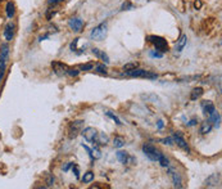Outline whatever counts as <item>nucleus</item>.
<instances>
[{"instance_id":"nucleus-1","label":"nucleus","mask_w":222,"mask_h":189,"mask_svg":"<svg viewBox=\"0 0 222 189\" xmlns=\"http://www.w3.org/2000/svg\"><path fill=\"white\" fill-rule=\"evenodd\" d=\"M124 73H126L127 76H131V77H144V78H150V80L158 78L157 73L143 70V68H137V67L134 68V70H130V71H124Z\"/></svg>"},{"instance_id":"nucleus-2","label":"nucleus","mask_w":222,"mask_h":189,"mask_svg":"<svg viewBox=\"0 0 222 189\" xmlns=\"http://www.w3.org/2000/svg\"><path fill=\"white\" fill-rule=\"evenodd\" d=\"M143 152L150 161H153V162H158L159 156L162 153L159 149H157V148L153 144H150V143H145L143 145Z\"/></svg>"},{"instance_id":"nucleus-3","label":"nucleus","mask_w":222,"mask_h":189,"mask_svg":"<svg viewBox=\"0 0 222 189\" xmlns=\"http://www.w3.org/2000/svg\"><path fill=\"white\" fill-rule=\"evenodd\" d=\"M107 32H108V26L107 23H100L99 26H96L95 29L91 30L90 32V37L92 40H96V41H102V40L107 36Z\"/></svg>"},{"instance_id":"nucleus-4","label":"nucleus","mask_w":222,"mask_h":189,"mask_svg":"<svg viewBox=\"0 0 222 189\" xmlns=\"http://www.w3.org/2000/svg\"><path fill=\"white\" fill-rule=\"evenodd\" d=\"M149 41L153 44L156 46V49L161 53H166V51H168V44L167 41H166V39L161 37V36H156V35H151L148 37Z\"/></svg>"},{"instance_id":"nucleus-5","label":"nucleus","mask_w":222,"mask_h":189,"mask_svg":"<svg viewBox=\"0 0 222 189\" xmlns=\"http://www.w3.org/2000/svg\"><path fill=\"white\" fill-rule=\"evenodd\" d=\"M82 129H84V121L82 120H76V121H73V122H71V125H69V127H68L69 139L77 138V135L81 132Z\"/></svg>"},{"instance_id":"nucleus-6","label":"nucleus","mask_w":222,"mask_h":189,"mask_svg":"<svg viewBox=\"0 0 222 189\" xmlns=\"http://www.w3.org/2000/svg\"><path fill=\"white\" fill-rule=\"evenodd\" d=\"M81 134H82V137L85 138V140H87L89 143H94L96 140V137H98V131H96V129H94L91 126L82 129Z\"/></svg>"},{"instance_id":"nucleus-7","label":"nucleus","mask_w":222,"mask_h":189,"mask_svg":"<svg viewBox=\"0 0 222 189\" xmlns=\"http://www.w3.org/2000/svg\"><path fill=\"white\" fill-rule=\"evenodd\" d=\"M84 21H82L80 17H72L68 21V26L73 32H81L82 29H84Z\"/></svg>"},{"instance_id":"nucleus-8","label":"nucleus","mask_w":222,"mask_h":189,"mask_svg":"<svg viewBox=\"0 0 222 189\" xmlns=\"http://www.w3.org/2000/svg\"><path fill=\"white\" fill-rule=\"evenodd\" d=\"M172 138H173V142L180 147V148H181V149H184L185 152H190V148H189V144L186 143V140L182 138V135L181 134H180L178 131H176V132H173L172 134Z\"/></svg>"},{"instance_id":"nucleus-9","label":"nucleus","mask_w":222,"mask_h":189,"mask_svg":"<svg viewBox=\"0 0 222 189\" xmlns=\"http://www.w3.org/2000/svg\"><path fill=\"white\" fill-rule=\"evenodd\" d=\"M221 181V174L219 172H216V174H212L211 176H208L204 181V185L207 188H216Z\"/></svg>"},{"instance_id":"nucleus-10","label":"nucleus","mask_w":222,"mask_h":189,"mask_svg":"<svg viewBox=\"0 0 222 189\" xmlns=\"http://www.w3.org/2000/svg\"><path fill=\"white\" fill-rule=\"evenodd\" d=\"M168 169V175L171 176V179H172V183H173V186L175 188H182V180H181V176L178 175V172L175 170V169H172V167H167Z\"/></svg>"},{"instance_id":"nucleus-11","label":"nucleus","mask_w":222,"mask_h":189,"mask_svg":"<svg viewBox=\"0 0 222 189\" xmlns=\"http://www.w3.org/2000/svg\"><path fill=\"white\" fill-rule=\"evenodd\" d=\"M51 68L53 71L57 73L58 76H63V75H67V70H68V66L62 63V62H53L51 63Z\"/></svg>"},{"instance_id":"nucleus-12","label":"nucleus","mask_w":222,"mask_h":189,"mask_svg":"<svg viewBox=\"0 0 222 189\" xmlns=\"http://www.w3.org/2000/svg\"><path fill=\"white\" fill-rule=\"evenodd\" d=\"M14 29H16V24L13 22H8L5 29H4V37L7 41H12L13 37H14Z\"/></svg>"},{"instance_id":"nucleus-13","label":"nucleus","mask_w":222,"mask_h":189,"mask_svg":"<svg viewBox=\"0 0 222 189\" xmlns=\"http://www.w3.org/2000/svg\"><path fill=\"white\" fill-rule=\"evenodd\" d=\"M116 157H117V159L121 162V164H130V162H134L135 161V158H132L126 151H118L117 153H116Z\"/></svg>"},{"instance_id":"nucleus-14","label":"nucleus","mask_w":222,"mask_h":189,"mask_svg":"<svg viewBox=\"0 0 222 189\" xmlns=\"http://www.w3.org/2000/svg\"><path fill=\"white\" fill-rule=\"evenodd\" d=\"M202 108H203V113L207 115V116H209L211 113H213L216 111V107H214V104L211 100L202 102Z\"/></svg>"},{"instance_id":"nucleus-15","label":"nucleus","mask_w":222,"mask_h":189,"mask_svg":"<svg viewBox=\"0 0 222 189\" xmlns=\"http://www.w3.org/2000/svg\"><path fill=\"white\" fill-rule=\"evenodd\" d=\"M186 43H188V36H186L185 34H182L181 36H180V39L177 40V43H176V45H175V51H177V53H180V51H182V49L185 48V45H186Z\"/></svg>"},{"instance_id":"nucleus-16","label":"nucleus","mask_w":222,"mask_h":189,"mask_svg":"<svg viewBox=\"0 0 222 189\" xmlns=\"http://www.w3.org/2000/svg\"><path fill=\"white\" fill-rule=\"evenodd\" d=\"M212 127H213V125L211 124L209 120L203 121V122L200 124V127H199V132H200L202 135H205V134H208V132H211Z\"/></svg>"},{"instance_id":"nucleus-17","label":"nucleus","mask_w":222,"mask_h":189,"mask_svg":"<svg viewBox=\"0 0 222 189\" xmlns=\"http://www.w3.org/2000/svg\"><path fill=\"white\" fill-rule=\"evenodd\" d=\"M208 117H209L208 120L211 121V124H212L214 127H219V125H221V115H219L217 111H214L213 113H211Z\"/></svg>"},{"instance_id":"nucleus-18","label":"nucleus","mask_w":222,"mask_h":189,"mask_svg":"<svg viewBox=\"0 0 222 189\" xmlns=\"http://www.w3.org/2000/svg\"><path fill=\"white\" fill-rule=\"evenodd\" d=\"M0 58L5 62H8V59H9V45L8 44L0 45Z\"/></svg>"},{"instance_id":"nucleus-19","label":"nucleus","mask_w":222,"mask_h":189,"mask_svg":"<svg viewBox=\"0 0 222 189\" xmlns=\"http://www.w3.org/2000/svg\"><path fill=\"white\" fill-rule=\"evenodd\" d=\"M203 94H204L203 88H200V86L194 88V89L191 90V93H190V99H191V100H197V99H199V98L203 95Z\"/></svg>"},{"instance_id":"nucleus-20","label":"nucleus","mask_w":222,"mask_h":189,"mask_svg":"<svg viewBox=\"0 0 222 189\" xmlns=\"http://www.w3.org/2000/svg\"><path fill=\"white\" fill-rule=\"evenodd\" d=\"M5 12H7L8 18H10V19L16 16V7H14V4H13L12 2H8V3H7V5H5Z\"/></svg>"},{"instance_id":"nucleus-21","label":"nucleus","mask_w":222,"mask_h":189,"mask_svg":"<svg viewBox=\"0 0 222 189\" xmlns=\"http://www.w3.org/2000/svg\"><path fill=\"white\" fill-rule=\"evenodd\" d=\"M96 143H99V144H102V145H105L108 142H109V137L107 134H104V132H98V137H96V140H95Z\"/></svg>"},{"instance_id":"nucleus-22","label":"nucleus","mask_w":222,"mask_h":189,"mask_svg":"<svg viewBox=\"0 0 222 189\" xmlns=\"http://www.w3.org/2000/svg\"><path fill=\"white\" fill-rule=\"evenodd\" d=\"M94 172L92 171H87L86 174H84V176L81 178V181L84 183V184H89V183H91L92 180H94Z\"/></svg>"},{"instance_id":"nucleus-23","label":"nucleus","mask_w":222,"mask_h":189,"mask_svg":"<svg viewBox=\"0 0 222 189\" xmlns=\"http://www.w3.org/2000/svg\"><path fill=\"white\" fill-rule=\"evenodd\" d=\"M95 71L98 72V73H102V75H107V73H108V68H107V66H105L104 63L96 64V66H95Z\"/></svg>"},{"instance_id":"nucleus-24","label":"nucleus","mask_w":222,"mask_h":189,"mask_svg":"<svg viewBox=\"0 0 222 189\" xmlns=\"http://www.w3.org/2000/svg\"><path fill=\"white\" fill-rule=\"evenodd\" d=\"M158 162L161 164V166H162V167H168V166H170V159H168L167 157H166L163 153H161Z\"/></svg>"},{"instance_id":"nucleus-25","label":"nucleus","mask_w":222,"mask_h":189,"mask_svg":"<svg viewBox=\"0 0 222 189\" xmlns=\"http://www.w3.org/2000/svg\"><path fill=\"white\" fill-rule=\"evenodd\" d=\"M124 145V139L122 137H116L113 139V147L114 148H122Z\"/></svg>"},{"instance_id":"nucleus-26","label":"nucleus","mask_w":222,"mask_h":189,"mask_svg":"<svg viewBox=\"0 0 222 189\" xmlns=\"http://www.w3.org/2000/svg\"><path fill=\"white\" fill-rule=\"evenodd\" d=\"M105 115H107V116H108L109 118H112V120L114 121V122H116L117 125H122V122H121V120H119V118H118V117H117L116 115H113L112 112H109V111H107V112H105Z\"/></svg>"},{"instance_id":"nucleus-27","label":"nucleus","mask_w":222,"mask_h":189,"mask_svg":"<svg viewBox=\"0 0 222 189\" xmlns=\"http://www.w3.org/2000/svg\"><path fill=\"white\" fill-rule=\"evenodd\" d=\"M80 70L78 68H69L68 67V70H67V75H69V76H72V77H76V76H78L80 75Z\"/></svg>"},{"instance_id":"nucleus-28","label":"nucleus","mask_w":222,"mask_h":189,"mask_svg":"<svg viewBox=\"0 0 222 189\" xmlns=\"http://www.w3.org/2000/svg\"><path fill=\"white\" fill-rule=\"evenodd\" d=\"M159 142H161L162 144H166V145H173V144H175V142H173V138H172V137L163 138V139H161Z\"/></svg>"},{"instance_id":"nucleus-29","label":"nucleus","mask_w":222,"mask_h":189,"mask_svg":"<svg viewBox=\"0 0 222 189\" xmlns=\"http://www.w3.org/2000/svg\"><path fill=\"white\" fill-rule=\"evenodd\" d=\"M94 68L92 63H86V64H81L80 66V71H91Z\"/></svg>"},{"instance_id":"nucleus-30","label":"nucleus","mask_w":222,"mask_h":189,"mask_svg":"<svg viewBox=\"0 0 222 189\" xmlns=\"http://www.w3.org/2000/svg\"><path fill=\"white\" fill-rule=\"evenodd\" d=\"M137 67V63H126L123 66V71H130V70H134Z\"/></svg>"},{"instance_id":"nucleus-31","label":"nucleus","mask_w":222,"mask_h":189,"mask_svg":"<svg viewBox=\"0 0 222 189\" xmlns=\"http://www.w3.org/2000/svg\"><path fill=\"white\" fill-rule=\"evenodd\" d=\"M131 9H134V5L130 2H124L121 7V10H131Z\"/></svg>"},{"instance_id":"nucleus-32","label":"nucleus","mask_w":222,"mask_h":189,"mask_svg":"<svg viewBox=\"0 0 222 189\" xmlns=\"http://www.w3.org/2000/svg\"><path fill=\"white\" fill-rule=\"evenodd\" d=\"M46 185L48 186H53L54 185V176L51 174H48L46 175Z\"/></svg>"},{"instance_id":"nucleus-33","label":"nucleus","mask_w":222,"mask_h":189,"mask_svg":"<svg viewBox=\"0 0 222 189\" xmlns=\"http://www.w3.org/2000/svg\"><path fill=\"white\" fill-rule=\"evenodd\" d=\"M81 145H82V148H84V149H85V151L87 152V154H89V157H90L91 159H94V156H92V151H91V148H89V147H87V145H85L84 143H82Z\"/></svg>"},{"instance_id":"nucleus-34","label":"nucleus","mask_w":222,"mask_h":189,"mask_svg":"<svg viewBox=\"0 0 222 189\" xmlns=\"http://www.w3.org/2000/svg\"><path fill=\"white\" fill-rule=\"evenodd\" d=\"M150 57H153V58H162V57H163V53H161V51H153V50H151V51H150Z\"/></svg>"},{"instance_id":"nucleus-35","label":"nucleus","mask_w":222,"mask_h":189,"mask_svg":"<svg viewBox=\"0 0 222 189\" xmlns=\"http://www.w3.org/2000/svg\"><path fill=\"white\" fill-rule=\"evenodd\" d=\"M61 3H63V0H48V5L49 7H54V5H58V4H61Z\"/></svg>"},{"instance_id":"nucleus-36","label":"nucleus","mask_w":222,"mask_h":189,"mask_svg":"<svg viewBox=\"0 0 222 189\" xmlns=\"http://www.w3.org/2000/svg\"><path fill=\"white\" fill-rule=\"evenodd\" d=\"M78 41H80V39H75L73 41H72V44H71V50H72V51H76V50H77V44H78Z\"/></svg>"},{"instance_id":"nucleus-37","label":"nucleus","mask_w":222,"mask_h":189,"mask_svg":"<svg viewBox=\"0 0 222 189\" xmlns=\"http://www.w3.org/2000/svg\"><path fill=\"white\" fill-rule=\"evenodd\" d=\"M55 14V10H53V8L50 7L49 9H48V12H46V18L48 19H51V17Z\"/></svg>"},{"instance_id":"nucleus-38","label":"nucleus","mask_w":222,"mask_h":189,"mask_svg":"<svg viewBox=\"0 0 222 189\" xmlns=\"http://www.w3.org/2000/svg\"><path fill=\"white\" fill-rule=\"evenodd\" d=\"M99 58H100V59H103L105 64H107V63H109V57L107 56V54H105L104 51H102V53H100V57H99Z\"/></svg>"},{"instance_id":"nucleus-39","label":"nucleus","mask_w":222,"mask_h":189,"mask_svg":"<svg viewBox=\"0 0 222 189\" xmlns=\"http://www.w3.org/2000/svg\"><path fill=\"white\" fill-rule=\"evenodd\" d=\"M72 171H73V174H75V176L78 179V178H80V170H78V167H77L76 165H72Z\"/></svg>"},{"instance_id":"nucleus-40","label":"nucleus","mask_w":222,"mask_h":189,"mask_svg":"<svg viewBox=\"0 0 222 189\" xmlns=\"http://www.w3.org/2000/svg\"><path fill=\"white\" fill-rule=\"evenodd\" d=\"M100 53H102V50L100 49H98V48H92V54L96 57V58H99L100 57Z\"/></svg>"},{"instance_id":"nucleus-41","label":"nucleus","mask_w":222,"mask_h":189,"mask_svg":"<svg viewBox=\"0 0 222 189\" xmlns=\"http://www.w3.org/2000/svg\"><path fill=\"white\" fill-rule=\"evenodd\" d=\"M72 162H67V164H64V166H62V169H63V171H68L69 170V167H72Z\"/></svg>"},{"instance_id":"nucleus-42","label":"nucleus","mask_w":222,"mask_h":189,"mask_svg":"<svg viewBox=\"0 0 222 189\" xmlns=\"http://www.w3.org/2000/svg\"><path fill=\"white\" fill-rule=\"evenodd\" d=\"M194 7H195V9H200V7H202V2H200V0H197V2L194 3Z\"/></svg>"},{"instance_id":"nucleus-43","label":"nucleus","mask_w":222,"mask_h":189,"mask_svg":"<svg viewBox=\"0 0 222 189\" xmlns=\"http://www.w3.org/2000/svg\"><path fill=\"white\" fill-rule=\"evenodd\" d=\"M197 122H198V120L194 118V120H191V121H190V122H189L188 125H189V126H193V125H197Z\"/></svg>"},{"instance_id":"nucleus-44","label":"nucleus","mask_w":222,"mask_h":189,"mask_svg":"<svg viewBox=\"0 0 222 189\" xmlns=\"http://www.w3.org/2000/svg\"><path fill=\"white\" fill-rule=\"evenodd\" d=\"M157 126H158V129H162V127H163V121H162V120H159V121H158Z\"/></svg>"},{"instance_id":"nucleus-45","label":"nucleus","mask_w":222,"mask_h":189,"mask_svg":"<svg viewBox=\"0 0 222 189\" xmlns=\"http://www.w3.org/2000/svg\"><path fill=\"white\" fill-rule=\"evenodd\" d=\"M3 76H4V71H0V83H2V80H3Z\"/></svg>"},{"instance_id":"nucleus-46","label":"nucleus","mask_w":222,"mask_h":189,"mask_svg":"<svg viewBox=\"0 0 222 189\" xmlns=\"http://www.w3.org/2000/svg\"><path fill=\"white\" fill-rule=\"evenodd\" d=\"M0 2H2V0H0Z\"/></svg>"}]
</instances>
